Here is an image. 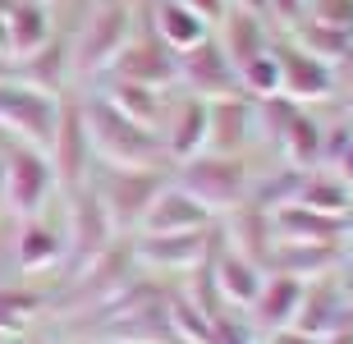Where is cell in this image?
Here are the masks:
<instances>
[{
    "instance_id": "cell-30",
    "label": "cell",
    "mask_w": 353,
    "mask_h": 344,
    "mask_svg": "<svg viewBox=\"0 0 353 344\" xmlns=\"http://www.w3.org/2000/svg\"><path fill=\"white\" fill-rule=\"evenodd\" d=\"M299 46L326 65H340L344 55L353 51V28H330L316 19H299Z\"/></svg>"
},
{
    "instance_id": "cell-38",
    "label": "cell",
    "mask_w": 353,
    "mask_h": 344,
    "mask_svg": "<svg viewBox=\"0 0 353 344\" xmlns=\"http://www.w3.org/2000/svg\"><path fill=\"white\" fill-rule=\"evenodd\" d=\"M262 344H326V340H316V335L299 331V326H280V331H266Z\"/></svg>"
},
{
    "instance_id": "cell-40",
    "label": "cell",
    "mask_w": 353,
    "mask_h": 344,
    "mask_svg": "<svg viewBox=\"0 0 353 344\" xmlns=\"http://www.w3.org/2000/svg\"><path fill=\"white\" fill-rule=\"evenodd\" d=\"M179 5H188V10H193V14H202L207 23H211V19H221V14H225V0H179Z\"/></svg>"
},
{
    "instance_id": "cell-9",
    "label": "cell",
    "mask_w": 353,
    "mask_h": 344,
    "mask_svg": "<svg viewBox=\"0 0 353 344\" xmlns=\"http://www.w3.org/2000/svg\"><path fill=\"white\" fill-rule=\"evenodd\" d=\"M207 262H211V276H216V290H221L225 307H248L257 299V290H262V280H266V266L243 257L239 248H230L221 230H211Z\"/></svg>"
},
{
    "instance_id": "cell-41",
    "label": "cell",
    "mask_w": 353,
    "mask_h": 344,
    "mask_svg": "<svg viewBox=\"0 0 353 344\" xmlns=\"http://www.w3.org/2000/svg\"><path fill=\"white\" fill-rule=\"evenodd\" d=\"M335 174H340L344 184H353V143H349V152L340 156V165H335Z\"/></svg>"
},
{
    "instance_id": "cell-15",
    "label": "cell",
    "mask_w": 353,
    "mask_h": 344,
    "mask_svg": "<svg viewBox=\"0 0 353 344\" xmlns=\"http://www.w3.org/2000/svg\"><path fill=\"white\" fill-rule=\"evenodd\" d=\"M275 60H280V92L294 97V101H316V97L335 92V69L326 60L307 55L303 46H275Z\"/></svg>"
},
{
    "instance_id": "cell-14",
    "label": "cell",
    "mask_w": 353,
    "mask_h": 344,
    "mask_svg": "<svg viewBox=\"0 0 353 344\" xmlns=\"http://www.w3.org/2000/svg\"><path fill=\"white\" fill-rule=\"evenodd\" d=\"M344 312H349V294H344L340 276H316V280H307V290H303L294 326L316 335V340H330V335L344 326Z\"/></svg>"
},
{
    "instance_id": "cell-23",
    "label": "cell",
    "mask_w": 353,
    "mask_h": 344,
    "mask_svg": "<svg viewBox=\"0 0 353 344\" xmlns=\"http://www.w3.org/2000/svg\"><path fill=\"white\" fill-rule=\"evenodd\" d=\"M69 65H74V51H69V37H51L46 46H37L32 55H23V65H19V74H23L28 88H37V92L55 97L60 88H65V74Z\"/></svg>"
},
{
    "instance_id": "cell-43",
    "label": "cell",
    "mask_w": 353,
    "mask_h": 344,
    "mask_svg": "<svg viewBox=\"0 0 353 344\" xmlns=\"http://www.w3.org/2000/svg\"><path fill=\"white\" fill-rule=\"evenodd\" d=\"M243 10H252V14H266V0H239Z\"/></svg>"
},
{
    "instance_id": "cell-37",
    "label": "cell",
    "mask_w": 353,
    "mask_h": 344,
    "mask_svg": "<svg viewBox=\"0 0 353 344\" xmlns=\"http://www.w3.org/2000/svg\"><path fill=\"white\" fill-rule=\"evenodd\" d=\"M307 19L330 28H353V0H312L307 5Z\"/></svg>"
},
{
    "instance_id": "cell-1",
    "label": "cell",
    "mask_w": 353,
    "mask_h": 344,
    "mask_svg": "<svg viewBox=\"0 0 353 344\" xmlns=\"http://www.w3.org/2000/svg\"><path fill=\"white\" fill-rule=\"evenodd\" d=\"M83 115H88V138L92 152L105 161V165H157L165 170V147H161V133L138 124V119L119 115L101 92L83 101Z\"/></svg>"
},
{
    "instance_id": "cell-5",
    "label": "cell",
    "mask_w": 353,
    "mask_h": 344,
    "mask_svg": "<svg viewBox=\"0 0 353 344\" xmlns=\"http://www.w3.org/2000/svg\"><path fill=\"white\" fill-rule=\"evenodd\" d=\"M92 138H88V115H83V101H60V115H55V133H51V170L55 184L65 188H83L92 184Z\"/></svg>"
},
{
    "instance_id": "cell-6",
    "label": "cell",
    "mask_w": 353,
    "mask_h": 344,
    "mask_svg": "<svg viewBox=\"0 0 353 344\" xmlns=\"http://www.w3.org/2000/svg\"><path fill=\"white\" fill-rule=\"evenodd\" d=\"M110 234H115V225H110V216H105L101 198H97V188L92 184L69 188V239H65L69 266L79 271V266H88L92 257H101V252L110 248Z\"/></svg>"
},
{
    "instance_id": "cell-32",
    "label": "cell",
    "mask_w": 353,
    "mask_h": 344,
    "mask_svg": "<svg viewBox=\"0 0 353 344\" xmlns=\"http://www.w3.org/2000/svg\"><path fill=\"white\" fill-rule=\"evenodd\" d=\"M165 317L179 344H211V317L188 294H165Z\"/></svg>"
},
{
    "instance_id": "cell-48",
    "label": "cell",
    "mask_w": 353,
    "mask_h": 344,
    "mask_svg": "<svg viewBox=\"0 0 353 344\" xmlns=\"http://www.w3.org/2000/svg\"><path fill=\"white\" fill-rule=\"evenodd\" d=\"M349 110H353V92H349Z\"/></svg>"
},
{
    "instance_id": "cell-24",
    "label": "cell",
    "mask_w": 353,
    "mask_h": 344,
    "mask_svg": "<svg viewBox=\"0 0 353 344\" xmlns=\"http://www.w3.org/2000/svg\"><path fill=\"white\" fill-rule=\"evenodd\" d=\"M266 46H271V37H266L262 28V14L243 10V5H234V10L225 14V37H221V51L230 55V65H248L252 55H262Z\"/></svg>"
},
{
    "instance_id": "cell-11",
    "label": "cell",
    "mask_w": 353,
    "mask_h": 344,
    "mask_svg": "<svg viewBox=\"0 0 353 344\" xmlns=\"http://www.w3.org/2000/svg\"><path fill=\"white\" fill-rule=\"evenodd\" d=\"M133 262H138L133 243H110L101 257H92L88 266H79V271H74L65 299H74V303H110V299L124 290V280H129Z\"/></svg>"
},
{
    "instance_id": "cell-18",
    "label": "cell",
    "mask_w": 353,
    "mask_h": 344,
    "mask_svg": "<svg viewBox=\"0 0 353 344\" xmlns=\"http://www.w3.org/2000/svg\"><path fill=\"white\" fill-rule=\"evenodd\" d=\"M303 290H307V280L285 276V271H266L257 299L248 303L252 326H257L262 335H266V331H280V326H294V317H299V303H303Z\"/></svg>"
},
{
    "instance_id": "cell-8",
    "label": "cell",
    "mask_w": 353,
    "mask_h": 344,
    "mask_svg": "<svg viewBox=\"0 0 353 344\" xmlns=\"http://www.w3.org/2000/svg\"><path fill=\"white\" fill-rule=\"evenodd\" d=\"M55 115H60V101L28 83H0V129H14L32 138V143H51L55 133Z\"/></svg>"
},
{
    "instance_id": "cell-3",
    "label": "cell",
    "mask_w": 353,
    "mask_h": 344,
    "mask_svg": "<svg viewBox=\"0 0 353 344\" xmlns=\"http://www.w3.org/2000/svg\"><path fill=\"white\" fill-rule=\"evenodd\" d=\"M92 188H97L110 225L115 230H138L147 207H152L157 193L165 188V170H157V165H110Z\"/></svg>"
},
{
    "instance_id": "cell-47",
    "label": "cell",
    "mask_w": 353,
    "mask_h": 344,
    "mask_svg": "<svg viewBox=\"0 0 353 344\" xmlns=\"http://www.w3.org/2000/svg\"><path fill=\"white\" fill-rule=\"evenodd\" d=\"M0 344H14V340H10V335H0Z\"/></svg>"
},
{
    "instance_id": "cell-13",
    "label": "cell",
    "mask_w": 353,
    "mask_h": 344,
    "mask_svg": "<svg viewBox=\"0 0 353 344\" xmlns=\"http://www.w3.org/2000/svg\"><path fill=\"white\" fill-rule=\"evenodd\" d=\"M252 129H257L252 97L234 92V97L207 101V147L211 152H221V156H243V147L252 143Z\"/></svg>"
},
{
    "instance_id": "cell-49",
    "label": "cell",
    "mask_w": 353,
    "mask_h": 344,
    "mask_svg": "<svg viewBox=\"0 0 353 344\" xmlns=\"http://www.w3.org/2000/svg\"><path fill=\"white\" fill-rule=\"evenodd\" d=\"M97 5H105V0H97Z\"/></svg>"
},
{
    "instance_id": "cell-46",
    "label": "cell",
    "mask_w": 353,
    "mask_h": 344,
    "mask_svg": "<svg viewBox=\"0 0 353 344\" xmlns=\"http://www.w3.org/2000/svg\"><path fill=\"white\" fill-rule=\"evenodd\" d=\"M5 147H10V138H5V129H0V156H5Z\"/></svg>"
},
{
    "instance_id": "cell-26",
    "label": "cell",
    "mask_w": 353,
    "mask_h": 344,
    "mask_svg": "<svg viewBox=\"0 0 353 344\" xmlns=\"http://www.w3.org/2000/svg\"><path fill=\"white\" fill-rule=\"evenodd\" d=\"M101 97L119 110V115L138 119V124H147V129H157L161 115H165V101H161V92H157V88H143V83L110 79V83L101 88Z\"/></svg>"
},
{
    "instance_id": "cell-19",
    "label": "cell",
    "mask_w": 353,
    "mask_h": 344,
    "mask_svg": "<svg viewBox=\"0 0 353 344\" xmlns=\"http://www.w3.org/2000/svg\"><path fill=\"white\" fill-rule=\"evenodd\" d=\"M216 230V225H211ZM211 230H179V234H138L133 239V252L138 262L165 266V271H188L207 257L211 248Z\"/></svg>"
},
{
    "instance_id": "cell-35",
    "label": "cell",
    "mask_w": 353,
    "mask_h": 344,
    "mask_svg": "<svg viewBox=\"0 0 353 344\" xmlns=\"http://www.w3.org/2000/svg\"><path fill=\"white\" fill-rule=\"evenodd\" d=\"M211 344H262V331L252 321H239L230 312H221L211 321Z\"/></svg>"
},
{
    "instance_id": "cell-34",
    "label": "cell",
    "mask_w": 353,
    "mask_h": 344,
    "mask_svg": "<svg viewBox=\"0 0 353 344\" xmlns=\"http://www.w3.org/2000/svg\"><path fill=\"white\" fill-rule=\"evenodd\" d=\"M41 307L37 294H19V290H0V331H19L32 312Z\"/></svg>"
},
{
    "instance_id": "cell-17",
    "label": "cell",
    "mask_w": 353,
    "mask_h": 344,
    "mask_svg": "<svg viewBox=\"0 0 353 344\" xmlns=\"http://www.w3.org/2000/svg\"><path fill=\"white\" fill-rule=\"evenodd\" d=\"M271 230L275 243H340L349 230V216H326L303 202H285L271 212Z\"/></svg>"
},
{
    "instance_id": "cell-25",
    "label": "cell",
    "mask_w": 353,
    "mask_h": 344,
    "mask_svg": "<svg viewBox=\"0 0 353 344\" xmlns=\"http://www.w3.org/2000/svg\"><path fill=\"white\" fill-rule=\"evenodd\" d=\"M157 37L165 41L174 55H183V51H193L197 41H207L211 28H207V19L193 14L188 5H179V0H161L157 5Z\"/></svg>"
},
{
    "instance_id": "cell-39",
    "label": "cell",
    "mask_w": 353,
    "mask_h": 344,
    "mask_svg": "<svg viewBox=\"0 0 353 344\" xmlns=\"http://www.w3.org/2000/svg\"><path fill=\"white\" fill-rule=\"evenodd\" d=\"M303 10H307V0H266V14H275L280 23H299Z\"/></svg>"
},
{
    "instance_id": "cell-21",
    "label": "cell",
    "mask_w": 353,
    "mask_h": 344,
    "mask_svg": "<svg viewBox=\"0 0 353 344\" xmlns=\"http://www.w3.org/2000/svg\"><path fill=\"white\" fill-rule=\"evenodd\" d=\"M340 262H344L340 243H275L271 257H266V271H285V276H299V280H316V276H330Z\"/></svg>"
},
{
    "instance_id": "cell-2",
    "label": "cell",
    "mask_w": 353,
    "mask_h": 344,
    "mask_svg": "<svg viewBox=\"0 0 353 344\" xmlns=\"http://www.w3.org/2000/svg\"><path fill=\"white\" fill-rule=\"evenodd\" d=\"M174 184L183 193H193L211 216L234 212L252 198V174L243 156H221V152H197V156L174 165Z\"/></svg>"
},
{
    "instance_id": "cell-10",
    "label": "cell",
    "mask_w": 353,
    "mask_h": 344,
    "mask_svg": "<svg viewBox=\"0 0 353 344\" xmlns=\"http://www.w3.org/2000/svg\"><path fill=\"white\" fill-rule=\"evenodd\" d=\"M110 79L124 83H143V88H165V83L179 79V55L165 46V41L152 32V37H129L119 46V55L110 60Z\"/></svg>"
},
{
    "instance_id": "cell-22",
    "label": "cell",
    "mask_w": 353,
    "mask_h": 344,
    "mask_svg": "<svg viewBox=\"0 0 353 344\" xmlns=\"http://www.w3.org/2000/svg\"><path fill=\"white\" fill-rule=\"evenodd\" d=\"M225 234V243L230 248H239L243 257H252V262H262L266 266V257H271V248H275V230H271V212L266 207H257V202H243V207H234V216H230V225L221 230Z\"/></svg>"
},
{
    "instance_id": "cell-7",
    "label": "cell",
    "mask_w": 353,
    "mask_h": 344,
    "mask_svg": "<svg viewBox=\"0 0 353 344\" xmlns=\"http://www.w3.org/2000/svg\"><path fill=\"white\" fill-rule=\"evenodd\" d=\"M55 188V170L51 161L41 156L37 147H5V202H10L19 216H37L46 207Z\"/></svg>"
},
{
    "instance_id": "cell-31",
    "label": "cell",
    "mask_w": 353,
    "mask_h": 344,
    "mask_svg": "<svg viewBox=\"0 0 353 344\" xmlns=\"http://www.w3.org/2000/svg\"><path fill=\"white\" fill-rule=\"evenodd\" d=\"M280 147H285L289 165H299V170H316V165H321V124H316L307 110H299V115L289 119Z\"/></svg>"
},
{
    "instance_id": "cell-28",
    "label": "cell",
    "mask_w": 353,
    "mask_h": 344,
    "mask_svg": "<svg viewBox=\"0 0 353 344\" xmlns=\"http://www.w3.org/2000/svg\"><path fill=\"white\" fill-rule=\"evenodd\" d=\"M294 202L312 207V212H326V216H349V207H353V184H344L335 170H307Z\"/></svg>"
},
{
    "instance_id": "cell-45",
    "label": "cell",
    "mask_w": 353,
    "mask_h": 344,
    "mask_svg": "<svg viewBox=\"0 0 353 344\" xmlns=\"http://www.w3.org/2000/svg\"><path fill=\"white\" fill-rule=\"evenodd\" d=\"M14 5H19V0H0V14H10Z\"/></svg>"
},
{
    "instance_id": "cell-42",
    "label": "cell",
    "mask_w": 353,
    "mask_h": 344,
    "mask_svg": "<svg viewBox=\"0 0 353 344\" xmlns=\"http://www.w3.org/2000/svg\"><path fill=\"white\" fill-rule=\"evenodd\" d=\"M10 79H14V65L5 60V51H0V83H10Z\"/></svg>"
},
{
    "instance_id": "cell-12",
    "label": "cell",
    "mask_w": 353,
    "mask_h": 344,
    "mask_svg": "<svg viewBox=\"0 0 353 344\" xmlns=\"http://www.w3.org/2000/svg\"><path fill=\"white\" fill-rule=\"evenodd\" d=\"M179 79L188 83V92H193V97H207V101L239 92V69L230 65V55L221 51V41H216V37L197 41L193 51L179 55Z\"/></svg>"
},
{
    "instance_id": "cell-44",
    "label": "cell",
    "mask_w": 353,
    "mask_h": 344,
    "mask_svg": "<svg viewBox=\"0 0 353 344\" xmlns=\"http://www.w3.org/2000/svg\"><path fill=\"white\" fill-rule=\"evenodd\" d=\"M0 198H5V156H0Z\"/></svg>"
},
{
    "instance_id": "cell-33",
    "label": "cell",
    "mask_w": 353,
    "mask_h": 344,
    "mask_svg": "<svg viewBox=\"0 0 353 344\" xmlns=\"http://www.w3.org/2000/svg\"><path fill=\"white\" fill-rule=\"evenodd\" d=\"M239 92L252 97V101L280 92V60H275V46H266L262 55H252L248 65H239Z\"/></svg>"
},
{
    "instance_id": "cell-16",
    "label": "cell",
    "mask_w": 353,
    "mask_h": 344,
    "mask_svg": "<svg viewBox=\"0 0 353 344\" xmlns=\"http://www.w3.org/2000/svg\"><path fill=\"white\" fill-rule=\"evenodd\" d=\"M165 129H161V147H165V156L179 165V161L197 156L202 147H207V97H183L174 106H165Z\"/></svg>"
},
{
    "instance_id": "cell-20",
    "label": "cell",
    "mask_w": 353,
    "mask_h": 344,
    "mask_svg": "<svg viewBox=\"0 0 353 344\" xmlns=\"http://www.w3.org/2000/svg\"><path fill=\"white\" fill-rule=\"evenodd\" d=\"M179 230H211V212L179 184H165L157 202L147 207L138 234H179Z\"/></svg>"
},
{
    "instance_id": "cell-29",
    "label": "cell",
    "mask_w": 353,
    "mask_h": 344,
    "mask_svg": "<svg viewBox=\"0 0 353 344\" xmlns=\"http://www.w3.org/2000/svg\"><path fill=\"white\" fill-rule=\"evenodd\" d=\"M5 28H10V51H19V55H32L37 46H46V41L55 37L51 14L41 10V5H28V0H19V5L5 14Z\"/></svg>"
},
{
    "instance_id": "cell-27",
    "label": "cell",
    "mask_w": 353,
    "mask_h": 344,
    "mask_svg": "<svg viewBox=\"0 0 353 344\" xmlns=\"http://www.w3.org/2000/svg\"><path fill=\"white\" fill-rule=\"evenodd\" d=\"M65 257V239L55 234L46 221L37 216H28L23 230H19V243H14V262L23 266V271H41V266H51Z\"/></svg>"
},
{
    "instance_id": "cell-4",
    "label": "cell",
    "mask_w": 353,
    "mask_h": 344,
    "mask_svg": "<svg viewBox=\"0 0 353 344\" xmlns=\"http://www.w3.org/2000/svg\"><path fill=\"white\" fill-rule=\"evenodd\" d=\"M133 32V14L124 0H105L92 10V19L79 28V37L69 41V51H74V69L83 74H97V69H110V60L119 55V46L129 41Z\"/></svg>"
},
{
    "instance_id": "cell-36",
    "label": "cell",
    "mask_w": 353,
    "mask_h": 344,
    "mask_svg": "<svg viewBox=\"0 0 353 344\" xmlns=\"http://www.w3.org/2000/svg\"><path fill=\"white\" fill-rule=\"evenodd\" d=\"M353 143V119H340V124H321V165H340V156Z\"/></svg>"
}]
</instances>
